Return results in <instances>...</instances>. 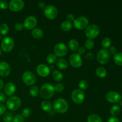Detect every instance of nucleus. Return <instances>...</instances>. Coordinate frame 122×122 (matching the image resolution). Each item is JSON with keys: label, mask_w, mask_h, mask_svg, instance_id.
Returning a JSON list of instances; mask_svg holds the SVG:
<instances>
[{"label": "nucleus", "mask_w": 122, "mask_h": 122, "mask_svg": "<svg viewBox=\"0 0 122 122\" xmlns=\"http://www.w3.org/2000/svg\"><path fill=\"white\" fill-rule=\"evenodd\" d=\"M25 6V2L22 0H11L9 3L10 9L13 11H20Z\"/></svg>", "instance_id": "obj_15"}, {"label": "nucleus", "mask_w": 122, "mask_h": 122, "mask_svg": "<svg viewBox=\"0 0 122 122\" xmlns=\"http://www.w3.org/2000/svg\"><path fill=\"white\" fill-rule=\"evenodd\" d=\"M53 107L55 112L60 114H63L67 111L69 105L64 99L58 98L54 102Z\"/></svg>", "instance_id": "obj_2"}, {"label": "nucleus", "mask_w": 122, "mask_h": 122, "mask_svg": "<svg viewBox=\"0 0 122 122\" xmlns=\"http://www.w3.org/2000/svg\"><path fill=\"white\" fill-rule=\"evenodd\" d=\"M4 88V82L2 79H0V91Z\"/></svg>", "instance_id": "obj_48"}, {"label": "nucleus", "mask_w": 122, "mask_h": 122, "mask_svg": "<svg viewBox=\"0 0 122 122\" xmlns=\"http://www.w3.org/2000/svg\"><path fill=\"white\" fill-rule=\"evenodd\" d=\"M88 122H102V120L98 114H92L88 117Z\"/></svg>", "instance_id": "obj_27"}, {"label": "nucleus", "mask_w": 122, "mask_h": 122, "mask_svg": "<svg viewBox=\"0 0 122 122\" xmlns=\"http://www.w3.org/2000/svg\"><path fill=\"white\" fill-rule=\"evenodd\" d=\"M69 63L73 67L79 68L82 65L83 60L79 54L74 53L69 57Z\"/></svg>", "instance_id": "obj_11"}, {"label": "nucleus", "mask_w": 122, "mask_h": 122, "mask_svg": "<svg viewBox=\"0 0 122 122\" xmlns=\"http://www.w3.org/2000/svg\"><path fill=\"white\" fill-rule=\"evenodd\" d=\"M111 44H112V41L108 37L104 38L102 41V42H101V45H102V47L105 49L109 48Z\"/></svg>", "instance_id": "obj_32"}, {"label": "nucleus", "mask_w": 122, "mask_h": 122, "mask_svg": "<svg viewBox=\"0 0 122 122\" xmlns=\"http://www.w3.org/2000/svg\"><path fill=\"white\" fill-rule=\"evenodd\" d=\"M71 27H72V24L68 20L63 21L61 25V29L65 32L70 30L71 29Z\"/></svg>", "instance_id": "obj_25"}, {"label": "nucleus", "mask_w": 122, "mask_h": 122, "mask_svg": "<svg viewBox=\"0 0 122 122\" xmlns=\"http://www.w3.org/2000/svg\"><path fill=\"white\" fill-rule=\"evenodd\" d=\"M38 23L36 18L33 15H30L27 17L26 18V19L24 21V27L27 30H32L34 29L35 27H36Z\"/></svg>", "instance_id": "obj_14"}, {"label": "nucleus", "mask_w": 122, "mask_h": 122, "mask_svg": "<svg viewBox=\"0 0 122 122\" xmlns=\"http://www.w3.org/2000/svg\"><path fill=\"white\" fill-rule=\"evenodd\" d=\"M108 52H109L110 54L112 55H115L117 53V49L115 46H110L108 48Z\"/></svg>", "instance_id": "obj_40"}, {"label": "nucleus", "mask_w": 122, "mask_h": 122, "mask_svg": "<svg viewBox=\"0 0 122 122\" xmlns=\"http://www.w3.org/2000/svg\"><path fill=\"white\" fill-rule=\"evenodd\" d=\"M54 52L56 56L60 57H64L67 53V48L63 43H58L54 46Z\"/></svg>", "instance_id": "obj_12"}, {"label": "nucleus", "mask_w": 122, "mask_h": 122, "mask_svg": "<svg viewBox=\"0 0 122 122\" xmlns=\"http://www.w3.org/2000/svg\"><path fill=\"white\" fill-rule=\"evenodd\" d=\"M39 92V90L36 86H32L29 89L30 95L33 97H36L38 95Z\"/></svg>", "instance_id": "obj_30"}, {"label": "nucleus", "mask_w": 122, "mask_h": 122, "mask_svg": "<svg viewBox=\"0 0 122 122\" xmlns=\"http://www.w3.org/2000/svg\"><path fill=\"white\" fill-rule=\"evenodd\" d=\"M54 87L55 91L58 92H61L63 91L64 89V85L61 83H56Z\"/></svg>", "instance_id": "obj_37"}, {"label": "nucleus", "mask_w": 122, "mask_h": 122, "mask_svg": "<svg viewBox=\"0 0 122 122\" xmlns=\"http://www.w3.org/2000/svg\"><path fill=\"white\" fill-rule=\"evenodd\" d=\"M2 39V37H1V36H0V39Z\"/></svg>", "instance_id": "obj_52"}, {"label": "nucleus", "mask_w": 122, "mask_h": 122, "mask_svg": "<svg viewBox=\"0 0 122 122\" xmlns=\"http://www.w3.org/2000/svg\"><path fill=\"white\" fill-rule=\"evenodd\" d=\"M50 67H50V69H53V67H54V66H52H52L51 65V66H50Z\"/></svg>", "instance_id": "obj_50"}, {"label": "nucleus", "mask_w": 122, "mask_h": 122, "mask_svg": "<svg viewBox=\"0 0 122 122\" xmlns=\"http://www.w3.org/2000/svg\"><path fill=\"white\" fill-rule=\"evenodd\" d=\"M38 6H39V7H40L41 8H44L45 9V8L46 7V5H45V4L44 3V2H39V3H38Z\"/></svg>", "instance_id": "obj_47"}, {"label": "nucleus", "mask_w": 122, "mask_h": 122, "mask_svg": "<svg viewBox=\"0 0 122 122\" xmlns=\"http://www.w3.org/2000/svg\"><path fill=\"white\" fill-rule=\"evenodd\" d=\"M100 33V28L95 24H92L87 26L85 29V35L89 39L96 38Z\"/></svg>", "instance_id": "obj_4"}, {"label": "nucleus", "mask_w": 122, "mask_h": 122, "mask_svg": "<svg viewBox=\"0 0 122 122\" xmlns=\"http://www.w3.org/2000/svg\"><path fill=\"white\" fill-rule=\"evenodd\" d=\"M44 14L48 19L53 20L58 15V10L53 5H48L44 9Z\"/></svg>", "instance_id": "obj_9"}, {"label": "nucleus", "mask_w": 122, "mask_h": 122, "mask_svg": "<svg viewBox=\"0 0 122 122\" xmlns=\"http://www.w3.org/2000/svg\"><path fill=\"white\" fill-rule=\"evenodd\" d=\"M85 46L88 50H92L94 46V42L92 39H88L85 42Z\"/></svg>", "instance_id": "obj_35"}, {"label": "nucleus", "mask_w": 122, "mask_h": 122, "mask_svg": "<svg viewBox=\"0 0 122 122\" xmlns=\"http://www.w3.org/2000/svg\"><path fill=\"white\" fill-rule=\"evenodd\" d=\"M46 61L50 64H53L57 61V56L54 54H50L46 57Z\"/></svg>", "instance_id": "obj_31"}, {"label": "nucleus", "mask_w": 122, "mask_h": 122, "mask_svg": "<svg viewBox=\"0 0 122 122\" xmlns=\"http://www.w3.org/2000/svg\"><path fill=\"white\" fill-rule=\"evenodd\" d=\"M88 19L86 17L80 16L73 21V25L77 30H83L86 28L88 25Z\"/></svg>", "instance_id": "obj_7"}, {"label": "nucleus", "mask_w": 122, "mask_h": 122, "mask_svg": "<svg viewBox=\"0 0 122 122\" xmlns=\"http://www.w3.org/2000/svg\"><path fill=\"white\" fill-rule=\"evenodd\" d=\"M11 68L9 64L5 61L0 63V76L2 77H7L10 75Z\"/></svg>", "instance_id": "obj_17"}, {"label": "nucleus", "mask_w": 122, "mask_h": 122, "mask_svg": "<svg viewBox=\"0 0 122 122\" xmlns=\"http://www.w3.org/2000/svg\"><path fill=\"white\" fill-rule=\"evenodd\" d=\"M79 87L81 90H86L89 87V83L85 80H82L79 83Z\"/></svg>", "instance_id": "obj_34"}, {"label": "nucleus", "mask_w": 122, "mask_h": 122, "mask_svg": "<svg viewBox=\"0 0 122 122\" xmlns=\"http://www.w3.org/2000/svg\"><path fill=\"white\" fill-rule=\"evenodd\" d=\"M114 61L116 64L122 66V52H117L114 56Z\"/></svg>", "instance_id": "obj_28"}, {"label": "nucleus", "mask_w": 122, "mask_h": 122, "mask_svg": "<svg viewBox=\"0 0 122 122\" xmlns=\"http://www.w3.org/2000/svg\"><path fill=\"white\" fill-rule=\"evenodd\" d=\"M16 90V87L15 85L11 82H8L6 83L4 87V91L5 94L8 96H11L15 93Z\"/></svg>", "instance_id": "obj_18"}, {"label": "nucleus", "mask_w": 122, "mask_h": 122, "mask_svg": "<svg viewBox=\"0 0 122 122\" xmlns=\"http://www.w3.org/2000/svg\"><path fill=\"white\" fill-rule=\"evenodd\" d=\"M14 46V41L12 38L10 36L3 38L1 42V48L4 52H10Z\"/></svg>", "instance_id": "obj_5"}, {"label": "nucleus", "mask_w": 122, "mask_h": 122, "mask_svg": "<svg viewBox=\"0 0 122 122\" xmlns=\"http://www.w3.org/2000/svg\"><path fill=\"white\" fill-rule=\"evenodd\" d=\"M24 117L21 116V114H20L14 116L13 119V122H24Z\"/></svg>", "instance_id": "obj_38"}, {"label": "nucleus", "mask_w": 122, "mask_h": 122, "mask_svg": "<svg viewBox=\"0 0 122 122\" xmlns=\"http://www.w3.org/2000/svg\"><path fill=\"white\" fill-rule=\"evenodd\" d=\"M21 99L17 96H12L7 100V108L12 111L19 109L21 106Z\"/></svg>", "instance_id": "obj_3"}, {"label": "nucleus", "mask_w": 122, "mask_h": 122, "mask_svg": "<svg viewBox=\"0 0 122 122\" xmlns=\"http://www.w3.org/2000/svg\"><path fill=\"white\" fill-rule=\"evenodd\" d=\"M67 19L68 20V21H70L71 22V21H74L75 20V16H74V15L73 14H68L67 15Z\"/></svg>", "instance_id": "obj_44"}, {"label": "nucleus", "mask_w": 122, "mask_h": 122, "mask_svg": "<svg viewBox=\"0 0 122 122\" xmlns=\"http://www.w3.org/2000/svg\"><path fill=\"white\" fill-rule=\"evenodd\" d=\"M119 104H120V106H122V101H120V102H119Z\"/></svg>", "instance_id": "obj_49"}, {"label": "nucleus", "mask_w": 122, "mask_h": 122, "mask_svg": "<svg viewBox=\"0 0 122 122\" xmlns=\"http://www.w3.org/2000/svg\"><path fill=\"white\" fill-rule=\"evenodd\" d=\"M7 100L5 94L2 92H0V102H4Z\"/></svg>", "instance_id": "obj_43"}, {"label": "nucleus", "mask_w": 122, "mask_h": 122, "mask_svg": "<svg viewBox=\"0 0 122 122\" xmlns=\"http://www.w3.org/2000/svg\"><path fill=\"white\" fill-rule=\"evenodd\" d=\"M13 119V114L10 112H6L3 116V121L4 122H11Z\"/></svg>", "instance_id": "obj_33"}, {"label": "nucleus", "mask_w": 122, "mask_h": 122, "mask_svg": "<svg viewBox=\"0 0 122 122\" xmlns=\"http://www.w3.org/2000/svg\"><path fill=\"white\" fill-rule=\"evenodd\" d=\"M41 108L46 112H50L52 110V104L48 100H44L41 103Z\"/></svg>", "instance_id": "obj_19"}, {"label": "nucleus", "mask_w": 122, "mask_h": 122, "mask_svg": "<svg viewBox=\"0 0 122 122\" xmlns=\"http://www.w3.org/2000/svg\"><path fill=\"white\" fill-rule=\"evenodd\" d=\"M32 114V111L29 108H25L21 112V116L23 117H29Z\"/></svg>", "instance_id": "obj_36"}, {"label": "nucleus", "mask_w": 122, "mask_h": 122, "mask_svg": "<svg viewBox=\"0 0 122 122\" xmlns=\"http://www.w3.org/2000/svg\"><path fill=\"white\" fill-rule=\"evenodd\" d=\"M36 72L41 77H46L50 73V69L48 66L44 64H39L36 67Z\"/></svg>", "instance_id": "obj_16"}, {"label": "nucleus", "mask_w": 122, "mask_h": 122, "mask_svg": "<svg viewBox=\"0 0 122 122\" xmlns=\"http://www.w3.org/2000/svg\"><path fill=\"white\" fill-rule=\"evenodd\" d=\"M22 80L24 83L28 86L33 85L36 81V77L32 71H26L23 74Z\"/></svg>", "instance_id": "obj_8"}, {"label": "nucleus", "mask_w": 122, "mask_h": 122, "mask_svg": "<svg viewBox=\"0 0 122 122\" xmlns=\"http://www.w3.org/2000/svg\"><path fill=\"white\" fill-rule=\"evenodd\" d=\"M69 46L73 51H76L79 49V43L76 39H71L69 42Z\"/></svg>", "instance_id": "obj_22"}, {"label": "nucleus", "mask_w": 122, "mask_h": 122, "mask_svg": "<svg viewBox=\"0 0 122 122\" xmlns=\"http://www.w3.org/2000/svg\"><path fill=\"white\" fill-rule=\"evenodd\" d=\"M24 25L23 24L21 23H18L15 24V29L17 31H21L23 29Z\"/></svg>", "instance_id": "obj_41"}, {"label": "nucleus", "mask_w": 122, "mask_h": 122, "mask_svg": "<svg viewBox=\"0 0 122 122\" xmlns=\"http://www.w3.org/2000/svg\"><path fill=\"white\" fill-rule=\"evenodd\" d=\"M44 35V32L40 28H35L32 30V36L35 39H40Z\"/></svg>", "instance_id": "obj_21"}, {"label": "nucleus", "mask_w": 122, "mask_h": 122, "mask_svg": "<svg viewBox=\"0 0 122 122\" xmlns=\"http://www.w3.org/2000/svg\"><path fill=\"white\" fill-rule=\"evenodd\" d=\"M96 75L98 77L100 78H104V77H106L107 75V70H106V69H104V67H98L97 69L96 70Z\"/></svg>", "instance_id": "obj_23"}, {"label": "nucleus", "mask_w": 122, "mask_h": 122, "mask_svg": "<svg viewBox=\"0 0 122 122\" xmlns=\"http://www.w3.org/2000/svg\"><path fill=\"white\" fill-rule=\"evenodd\" d=\"M2 55V51H1V50H0V56H1Z\"/></svg>", "instance_id": "obj_51"}, {"label": "nucleus", "mask_w": 122, "mask_h": 122, "mask_svg": "<svg viewBox=\"0 0 122 122\" xmlns=\"http://www.w3.org/2000/svg\"><path fill=\"white\" fill-rule=\"evenodd\" d=\"M121 112V109H120V106H117V105H114V106H112L110 108V114L113 116H118L120 113Z\"/></svg>", "instance_id": "obj_26"}, {"label": "nucleus", "mask_w": 122, "mask_h": 122, "mask_svg": "<svg viewBox=\"0 0 122 122\" xmlns=\"http://www.w3.org/2000/svg\"><path fill=\"white\" fill-rule=\"evenodd\" d=\"M107 122H120V120L118 119L116 117H112L109 118Z\"/></svg>", "instance_id": "obj_45"}, {"label": "nucleus", "mask_w": 122, "mask_h": 122, "mask_svg": "<svg viewBox=\"0 0 122 122\" xmlns=\"http://www.w3.org/2000/svg\"><path fill=\"white\" fill-rule=\"evenodd\" d=\"M97 58L99 63L101 64H107L110 58V54L106 49L100 50L97 55Z\"/></svg>", "instance_id": "obj_6"}, {"label": "nucleus", "mask_w": 122, "mask_h": 122, "mask_svg": "<svg viewBox=\"0 0 122 122\" xmlns=\"http://www.w3.org/2000/svg\"><path fill=\"white\" fill-rule=\"evenodd\" d=\"M106 98L111 103H117L121 101L122 97L119 93L115 91H110L106 94Z\"/></svg>", "instance_id": "obj_13"}, {"label": "nucleus", "mask_w": 122, "mask_h": 122, "mask_svg": "<svg viewBox=\"0 0 122 122\" xmlns=\"http://www.w3.org/2000/svg\"><path fill=\"white\" fill-rule=\"evenodd\" d=\"M39 93L42 98L45 100L51 98L55 93L54 87L50 83H45L43 85L39 90Z\"/></svg>", "instance_id": "obj_1"}, {"label": "nucleus", "mask_w": 122, "mask_h": 122, "mask_svg": "<svg viewBox=\"0 0 122 122\" xmlns=\"http://www.w3.org/2000/svg\"><path fill=\"white\" fill-rule=\"evenodd\" d=\"M78 52H79V55L83 54L85 52V48L84 47H83V46H81V47L79 48Z\"/></svg>", "instance_id": "obj_46"}, {"label": "nucleus", "mask_w": 122, "mask_h": 122, "mask_svg": "<svg viewBox=\"0 0 122 122\" xmlns=\"http://www.w3.org/2000/svg\"><path fill=\"white\" fill-rule=\"evenodd\" d=\"M9 31V27L5 23H2L0 25V33L2 35H5Z\"/></svg>", "instance_id": "obj_29"}, {"label": "nucleus", "mask_w": 122, "mask_h": 122, "mask_svg": "<svg viewBox=\"0 0 122 122\" xmlns=\"http://www.w3.org/2000/svg\"><path fill=\"white\" fill-rule=\"evenodd\" d=\"M57 66L61 70H64L68 67V63L64 58H60L57 61Z\"/></svg>", "instance_id": "obj_20"}, {"label": "nucleus", "mask_w": 122, "mask_h": 122, "mask_svg": "<svg viewBox=\"0 0 122 122\" xmlns=\"http://www.w3.org/2000/svg\"><path fill=\"white\" fill-rule=\"evenodd\" d=\"M8 8V3L5 0H0V8L5 10Z\"/></svg>", "instance_id": "obj_39"}, {"label": "nucleus", "mask_w": 122, "mask_h": 122, "mask_svg": "<svg viewBox=\"0 0 122 122\" xmlns=\"http://www.w3.org/2000/svg\"><path fill=\"white\" fill-rule=\"evenodd\" d=\"M71 99L73 101L77 104L82 103L85 99L84 92L80 89H75L72 92Z\"/></svg>", "instance_id": "obj_10"}, {"label": "nucleus", "mask_w": 122, "mask_h": 122, "mask_svg": "<svg viewBox=\"0 0 122 122\" xmlns=\"http://www.w3.org/2000/svg\"><path fill=\"white\" fill-rule=\"evenodd\" d=\"M6 112V107L4 105L0 104V116L4 114Z\"/></svg>", "instance_id": "obj_42"}, {"label": "nucleus", "mask_w": 122, "mask_h": 122, "mask_svg": "<svg viewBox=\"0 0 122 122\" xmlns=\"http://www.w3.org/2000/svg\"><path fill=\"white\" fill-rule=\"evenodd\" d=\"M52 77L54 78V79L55 81H57V82H60V81H61L63 79V75L59 70H56L54 71H52Z\"/></svg>", "instance_id": "obj_24"}]
</instances>
